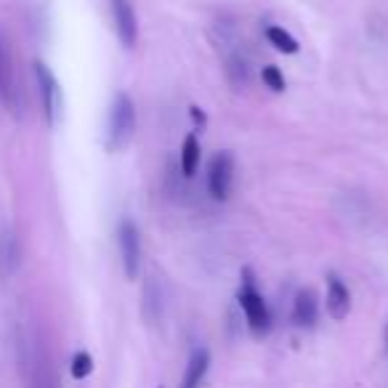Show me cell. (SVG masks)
Instances as JSON below:
<instances>
[{
    "instance_id": "5",
    "label": "cell",
    "mask_w": 388,
    "mask_h": 388,
    "mask_svg": "<svg viewBox=\"0 0 388 388\" xmlns=\"http://www.w3.org/2000/svg\"><path fill=\"white\" fill-rule=\"evenodd\" d=\"M232 181H235V157L229 152H218L208 165V189L213 200L224 203L232 192Z\"/></svg>"
},
{
    "instance_id": "8",
    "label": "cell",
    "mask_w": 388,
    "mask_h": 388,
    "mask_svg": "<svg viewBox=\"0 0 388 388\" xmlns=\"http://www.w3.org/2000/svg\"><path fill=\"white\" fill-rule=\"evenodd\" d=\"M348 308H351V296H348V287L338 279L335 274L327 276V314L340 322L348 317Z\"/></svg>"
},
{
    "instance_id": "2",
    "label": "cell",
    "mask_w": 388,
    "mask_h": 388,
    "mask_svg": "<svg viewBox=\"0 0 388 388\" xmlns=\"http://www.w3.org/2000/svg\"><path fill=\"white\" fill-rule=\"evenodd\" d=\"M136 133V107L128 93H117L109 107V125H107V146L109 152H120L131 144Z\"/></svg>"
},
{
    "instance_id": "7",
    "label": "cell",
    "mask_w": 388,
    "mask_h": 388,
    "mask_svg": "<svg viewBox=\"0 0 388 388\" xmlns=\"http://www.w3.org/2000/svg\"><path fill=\"white\" fill-rule=\"evenodd\" d=\"M109 3H112V21L114 30H117V38H120L125 48H133L136 38H139V24H136L131 0H109Z\"/></svg>"
},
{
    "instance_id": "9",
    "label": "cell",
    "mask_w": 388,
    "mask_h": 388,
    "mask_svg": "<svg viewBox=\"0 0 388 388\" xmlns=\"http://www.w3.org/2000/svg\"><path fill=\"white\" fill-rule=\"evenodd\" d=\"M21 264V247L14 232H0V274L11 276Z\"/></svg>"
},
{
    "instance_id": "6",
    "label": "cell",
    "mask_w": 388,
    "mask_h": 388,
    "mask_svg": "<svg viewBox=\"0 0 388 388\" xmlns=\"http://www.w3.org/2000/svg\"><path fill=\"white\" fill-rule=\"evenodd\" d=\"M35 77H38V88H41V102H43L45 120L53 125L56 117H59V112H62V91H59V82H56L53 72L43 62H35Z\"/></svg>"
},
{
    "instance_id": "16",
    "label": "cell",
    "mask_w": 388,
    "mask_h": 388,
    "mask_svg": "<svg viewBox=\"0 0 388 388\" xmlns=\"http://www.w3.org/2000/svg\"><path fill=\"white\" fill-rule=\"evenodd\" d=\"M261 77H264L266 88H271L274 93H282L285 91V77H282V72L276 70V67H264V72H261Z\"/></svg>"
},
{
    "instance_id": "18",
    "label": "cell",
    "mask_w": 388,
    "mask_h": 388,
    "mask_svg": "<svg viewBox=\"0 0 388 388\" xmlns=\"http://www.w3.org/2000/svg\"><path fill=\"white\" fill-rule=\"evenodd\" d=\"M386 343H388V330H386Z\"/></svg>"
},
{
    "instance_id": "4",
    "label": "cell",
    "mask_w": 388,
    "mask_h": 388,
    "mask_svg": "<svg viewBox=\"0 0 388 388\" xmlns=\"http://www.w3.org/2000/svg\"><path fill=\"white\" fill-rule=\"evenodd\" d=\"M117 245H120V256H123L125 276L136 279L139 269H141V237L131 218H123L117 226Z\"/></svg>"
},
{
    "instance_id": "13",
    "label": "cell",
    "mask_w": 388,
    "mask_h": 388,
    "mask_svg": "<svg viewBox=\"0 0 388 388\" xmlns=\"http://www.w3.org/2000/svg\"><path fill=\"white\" fill-rule=\"evenodd\" d=\"M197 165H200V139L189 133L184 139V146H181V173L189 178V176H194Z\"/></svg>"
},
{
    "instance_id": "10",
    "label": "cell",
    "mask_w": 388,
    "mask_h": 388,
    "mask_svg": "<svg viewBox=\"0 0 388 388\" xmlns=\"http://www.w3.org/2000/svg\"><path fill=\"white\" fill-rule=\"evenodd\" d=\"M317 314H319V306H317V296L311 290H301L296 296V308H293V317L301 327H314L317 322Z\"/></svg>"
},
{
    "instance_id": "15",
    "label": "cell",
    "mask_w": 388,
    "mask_h": 388,
    "mask_svg": "<svg viewBox=\"0 0 388 388\" xmlns=\"http://www.w3.org/2000/svg\"><path fill=\"white\" fill-rule=\"evenodd\" d=\"M93 372V359L91 354H85V351H77L75 357H72V378H88Z\"/></svg>"
},
{
    "instance_id": "3",
    "label": "cell",
    "mask_w": 388,
    "mask_h": 388,
    "mask_svg": "<svg viewBox=\"0 0 388 388\" xmlns=\"http://www.w3.org/2000/svg\"><path fill=\"white\" fill-rule=\"evenodd\" d=\"M239 306L245 311V319H247V327L256 333V335H264L269 325H271V317H269V306H266L264 296L256 290V282L250 271H245V282L239 287Z\"/></svg>"
},
{
    "instance_id": "17",
    "label": "cell",
    "mask_w": 388,
    "mask_h": 388,
    "mask_svg": "<svg viewBox=\"0 0 388 388\" xmlns=\"http://www.w3.org/2000/svg\"><path fill=\"white\" fill-rule=\"evenodd\" d=\"M192 117H194V120H197V123H200V125H205V114L200 112L197 107H192Z\"/></svg>"
},
{
    "instance_id": "1",
    "label": "cell",
    "mask_w": 388,
    "mask_h": 388,
    "mask_svg": "<svg viewBox=\"0 0 388 388\" xmlns=\"http://www.w3.org/2000/svg\"><path fill=\"white\" fill-rule=\"evenodd\" d=\"M19 367L24 388H62L48 346L35 333L19 338Z\"/></svg>"
},
{
    "instance_id": "14",
    "label": "cell",
    "mask_w": 388,
    "mask_h": 388,
    "mask_svg": "<svg viewBox=\"0 0 388 388\" xmlns=\"http://www.w3.org/2000/svg\"><path fill=\"white\" fill-rule=\"evenodd\" d=\"M266 38H269V43L274 45L276 51H282V53H298V41L290 35V32H285L282 27H269L266 30Z\"/></svg>"
},
{
    "instance_id": "12",
    "label": "cell",
    "mask_w": 388,
    "mask_h": 388,
    "mask_svg": "<svg viewBox=\"0 0 388 388\" xmlns=\"http://www.w3.org/2000/svg\"><path fill=\"white\" fill-rule=\"evenodd\" d=\"M144 314L149 322H157L163 317V296H160V285L154 279H149L144 287Z\"/></svg>"
},
{
    "instance_id": "11",
    "label": "cell",
    "mask_w": 388,
    "mask_h": 388,
    "mask_svg": "<svg viewBox=\"0 0 388 388\" xmlns=\"http://www.w3.org/2000/svg\"><path fill=\"white\" fill-rule=\"evenodd\" d=\"M208 365H210V357L205 348H197L186 365L184 380H181V388H200V383L205 380V372H208Z\"/></svg>"
}]
</instances>
